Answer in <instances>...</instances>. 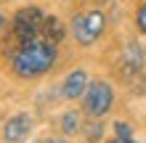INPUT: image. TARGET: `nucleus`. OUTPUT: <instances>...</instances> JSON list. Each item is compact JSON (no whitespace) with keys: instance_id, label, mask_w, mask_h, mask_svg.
Masks as SVG:
<instances>
[{"instance_id":"1","label":"nucleus","mask_w":146,"mask_h":143,"mask_svg":"<svg viewBox=\"0 0 146 143\" xmlns=\"http://www.w3.org/2000/svg\"><path fill=\"white\" fill-rule=\"evenodd\" d=\"M53 64H56V45L42 40V37L13 48V53H11V69L21 80L42 77Z\"/></svg>"},{"instance_id":"2","label":"nucleus","mask_w":146,"mask_h":143,"mask_svg":"<svg viewBox=\"0 0 146 143\" xmlns=\"http://www.w3.org/2000/svg\"><path fill=\"white\" fill-rule=\"evenodd\" d=\"M42 24H45V16L37 5H29V8H21L16 11L13 16V40H16V48L24 45V43H32L42 35Z\"/></svg>"},{"instance_id":"3","label":"nucleus","mask_w":146,"mask_h":143,"mask_svg":"<svg viewBox=\"0 0 146 143\" xmlns=\"http://www.w3.org/2000/svg\"><path fill=\"white\" fill-rule=\"evenodd\" d=\"M111 103H114V90L106 80H96L88 85V93H85V114L90 119H101L111 111Z\"/></svg>"},{"instance_id":"4","label":"nucleus","mask_w":146,"mask_h":143,"mask_svg":"<svg viewBox=\"0 0 146 143\" xmlns=\"http://www.w3.org/2000/svg\"><path fill=\"white\" fill-rule=\"evenodd\" d=\"M104 29H106V16L101 11L80 13V16H74V21H72V35H74V40L80 45H93L104 35Z\"/></svg>"},{"instance_id":"5","label":"nucleus","mask_w":146,"mask_h":143,"mask_svg":"<svg viewBox=\"0 0 146 143\" xmlns=\"http://www.w3.org/2000/svg\"><path fill=\"white\" fill-rule=\"evenodd\" d=\"M88 72L85 69H72L69 74H66V80H64V85H61V96L66 101H77V98H82L85 93H88Z\"/></svg>"},{"instance_id":"6","label":"nucleus","mask_w":146,"mask_h":143,"mask_svg":"<svg viewBox=\"0 0 146 143\" xmlns=\"http://www.w3.org/2000/svg\"><path fill=\"white\" fill-rule=\"evenodd\" d=\"M29 130H32V117L29 114H13L11 119L5 122V127H3V138L8 143H21L24 138L29 135Z\"/></svg>"},{"instance_id":"7","label":"nucleus","mask_w":146,"mask_h":143,"mask_svg":"<svg viewBox=\"0 0 146 143\" xmlns=\"http://www.w3.org/2000/svg\"><path fill=\"white\" fill-rule=\"evenodd\" d=\"M80 130H82V117H80V111H77V109L64 111V114H61V132H64L66 138H72V135H77Z\"/></svg>"},{"instance_id":"8","label":"nucleus","mask_w":146,"mask_h":143,"mask_svg":"<svg viewBox=\"0 0 146 143\" xmlns=\"http://www.w3.org/2000/svg\"><path fill=\"white\" fill-rule=\"evenodd\" d=\"M64 32H66V29H64V24L58 21L56 16H48L45 24H42V40H48V43H53V45L64 37Z\"/></svg>"},{"instance_id":"9","label":"nucleus","mask_w":146,"mask_h":143,"mask_svg":"<svg viewBox=\"0 0 146 143\" xmlns=\"http://www.w3.org/2000/svg\"><path fill=\"white\" fill-rule=\"evenodd\" d=\"M141 66H143V50L138 43H130L125 48V69L127 72H141Z\"/></svg>"},{"instance_id":"10","label":"nucleus","mask_w":146,"mask_h":143,"mask_svg":"<svg viewBox=\"0 0 146 143\" xmlns=\"http://www.w3.org/2000/svg\"><path fill=\"white\" fill-rule=\"evenodd\" d=\"M101 135H104V127H101L98 119H93V122L85 125V138H88V143H98Z\"/></svg>"},{"instance_id":"11","label":"nucleus","mask_w":146,"mask_h":143,"mask_svg":"<svg viewBox=\"0 0 146 143\" xmlns=\"http://www.w3.org/2000/svg\"><path fill=\"white\" fill-rule=\"evenodd\" d=\"M114 132H117V140H133V130L125 122H114Z\"/></svg>"},{"instance_id":"12","label":"nucleus","mask_w":146,"mask_h":143,"mask_svg":"<svg viewBox=\"0 0 146 143\" xmlns=\"http://www.w3.org/2000/svg\"><path fill=\"white\" fill-rule=\"evenodd\" d=\"M135 27H138V32H143V35H146V0L141 3L138 13H135Z\"/></svg>"},{"instance_id":"13","label":"nucleus","mask_w":146,"mask_h":143,"mask_svg":"<svg viewBox=\"0 0 146 143\" xmlns=\"http://www.w3.org/2000/svg\"><path fill=\"white\" fill-rule=\"evenodd\" d=\"M40 143H66V140H64V138H56V135H53V138H42Z\"/></svg>"},{"instance_id":"14","label":"nucleus","mask_w":146,"mask_h":143,"mask_svg":"<svg viewBox=\"0 0 146 143\" xmlns=\"http://www.w3.org/2000/svg\"><path fill=\"white\" fill-rule=\"evenodd\" d=\"M3 27H5V16L0 13V32H3Z\"/></svg>"},{"instance_id":"15","label":"nucleus","mask_w":146,"mask_h":143,"mask_svg":"<svg viewBox=\"0 0 146 143\" xmlns=\"http://www.w3.org/2000/svg\"><path fill=\"white\" fill-rule=\"evenodd\" d=\"M117 143H135V140H117Z\"/></svg>"},{"instance_id":"16","label":"nucleus","mask_w":146,"mask_h":143,"mask_svg":"<svg viewBox=\"0 0 146 143\" xmlns=\"http://www.w3.org/2000/svg\"><path fill=\"white\" fill-rule=\"evenodd\" d=\"M106 143H117V138H114V140H106Z\"/></svg>"}]
</instances>
